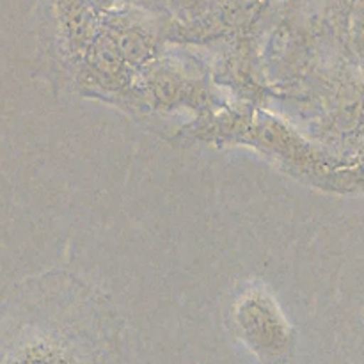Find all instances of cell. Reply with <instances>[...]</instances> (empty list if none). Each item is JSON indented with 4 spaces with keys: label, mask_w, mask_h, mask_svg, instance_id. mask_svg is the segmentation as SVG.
Segmentation results:
<instances>
[{
    "label": "cell",
    "mask_w": 364,
    "mask_h": 364,
    "mask_svg": "<svg viewBox=\"0 0 364 364\" xmlns=\"http://www.w3.org/2000/svg\"><path fill=\"white\" fill-rule=\"evenodd\" d=\"M233 322L240 340L263 361H277L290 352L294 331L270 294L251 288L237 299Z\"/></svg>",
    "instance_id": "6da1fadb"
},
{
    "label": "cell",
    "mask_w": 364,
    "mask_h": 364,
    "mask_svg": "<svg viewBox=\"0 0 364 364\" xmlns=\"http://www.w3.org/2000/svg\"><path fill=\"white\" fill-rule=\"evenodd\" d=\"M174 7L183 11H198V13H203L210 4H215L217 0H169Z\"/></svg>",
    "instance_id": "3957f363"
},
{
    "label": "cell",
    "mask_w": 364,
    "mask_h": 364,
    "mask_svg": "<svg viewBox=\"0 0 364 364\" xmlns=\"http://www.w3.org/2000/svg\"><path fill=\"white\" fill-rule=\"evenodd\" d=\"M11 364H77V361L59 341L36 338L18 350Z\"/></svg>",
    "instance_id": "7a4b0ae2"
}]
</instances>
